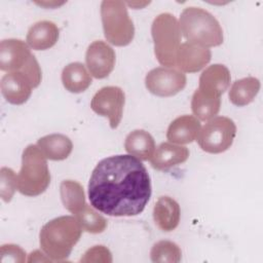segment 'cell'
Here are the masks:
<instances>
[{
  "mask_svg": "<svg viewBox=\"0 0 263 263\" xmlns=\"http://www.w3.org/2000/svg\"><path fill=\"white\" fill-rule=\"evenodd\" d=\"M151 193L147 168L130 154L102 159L88 182L91 206L108 216L132 217L141 214Z\"/></svg>",
  "mask_w": 263,
  "mask_h": 263,
  "instance_id": "6da1fadb",
  "label": "cell"
},
{
  "mask_svg": "<svg viewBox=\"0 0 263 263\" xmlns=\"http://www.w3.org/2000/svg\"><path fill=\"white\" fill-rule=\"evenodd\" d=\"M82 228L73 216H61L47 222L40 230L42 251L51 261L67 259L80 239Z\"/></svg>",
  "mask_w": 263,
  "mask_h": 263,
  "instance_id": "7a4b0ae2",
  "label": "cell"
},
{
  "mask_svg": "<svg viewBox=\"0 0 263 263\" xmlns=\"http://www.w3.org/2000/svg\"><path fill=\"white\" fill-rule=\"evenodd\" d=\"M179 26L187 42L206 48L223 43V30L219 22L211 12L200 7H186L180 15Z\"/></svg>",
  "mask_w": 263,
  "mask_h": 263,
  "instance_id": "3957f363",
  "label": "cell"
},
{
  "mask_svg": "<svg viewBox=\"0 0 263 263\" xmlns=\"http://www.w3.org/2000/svg\"><path fill=\"white\" fill-rule=\"evenodd\" d=\"M47 158L37 145H28L22 154V167L16 175L17 190L26 196H38L50 183Z\"/></svg>",
  "mask_w": 263,
  "mask_h": 263,
  "instance_id": "277c9868",
  "label": "cell"
},
{
  "mask_svg": "<svg viewBox=\"0 0 263 263\" xmlns=\"http://www.w3.org/2000/svg\"><path fill=\"white\" fill-rule=\"evenodd\" d=\"M154 53L160 65L174 68L176 53L181 45L182 33L178 20L168 12L158 14L151 26Z\"/></svg>",
  "mask_w": 263,
  "mask_h": 263,
  "instance_id": "5b68a950",
  "label": "cell"
},
{
  "mask_svg": "<svg viewBox=\"0 0 263 263\" xmlns=\"http://www.w3.org/2000/svg\"><path fill=\"white\" fill-rule=\"evenodd\" d=\"M101 17L107 41L115 46L128 45L135 36V27L125 2L105 0L101 3Z\"/></svg>",
  "mask_w": 263,
  "mask_h": 263,
  "instance_id": "8992f818",
  "label": "cell"
},
{
  "mask_svg": "<svg viewBox=\"0 0 263 263\" xmlns=\"http://www.w3.org/2000/svg\"><path fill=\"white\" fill-rule=\"evenodd\" d=\"M235 136L236 125L232 119L225 116H215L200 128L196 139L203 151L218 154L230 148Z\"/></svg>",
  "mask_w": 263,
  "mask_h": 263,
  "instance_id": "52a82bcc",
  "label": "cell"
},
{
  "mask_svg": "<svg viewBox=\"0 0 263 263\" xmlns=\"http://www.w3.org/2000/svg\"><path fill=\"white\" fill-rule=\"evenodd\" d=\"M124 104L125 95L120 87L105 86L95 93L90 102V108L97 114L108 117L110 127L115 129L121 121Z\"/></svg>",
  "mask_w": 263,
  "mask_h": 263,
  "instance_id": "ba28073f",
  "label": "cell"
},
{
  "mask_svg": "<svg viewBox=\"0 0 263 263\" xmlns=\"http://www.w3.org/2000/svg\"><path fill=\"white\" fill-rule=\"evenodd\" d=\"M186 75L178 69L157 67L149 71L145 77L146 88L157 97H173L186 86Z\"/></svg>",
  "mask_w": 263,
  "mask_h": 263,
  "instance_id": "9c48e42d",
  "label": "cell"
},
{
  "mask_svg": "<svg viewBox=\"0 0 263 263\" xmlns=\"http://www.w3.org/2000/svg\"><path fill=\"white\" fill-rule=\"evenodd\" d=\"M114 49L102 40H96L89 44L85 53L87 69L95 78L103 79L107 77L115 66Z\"/></svg>",
  "mask_w": 263,
  "mask_h": 263,
  "instance_id": "30bf717a",
  "label": "cell"
},
{
  "mask_svg": "<svg viewBox=\"0 0 263 263\" xmlns=\"http://www.w3.org/2000/svg\"><path fill=\"white\" fill-rule=\"evenodd\" d=\"M29 45L21 39H4L0 43V69L5 72L22 71L32 58Z\"/></svg>",
  "mask_w": 263,
  "mask_h": 263,
  "instance_id": "8fae6325",
  "label": "cell"
},
{
  "mask_svg": "<svg viewBox=\"0 0 263 263\" xmlns=\"http://www.w3.org/2000/svg\"><path fill=\"white\" fill-rule=\"evenodd\" d=\"M212 52L209 48L190 43H181L176 53L177 69L183 73H195L203 69L211 61Z\"/></svg>",
  "mask_w": 263,
  "mask_h": 263,
  "instance_id": "7c38bea8",
  "label": "cell"
},
{
  "mask_svg": "<svg viewBox=\"0 0 263 263\" xmlns=\"http://www.w3.org/2000/svg\"><path fill=\"white\" fill-rule=\"evenodd\" d=\"M0 85L2 96L12 105L26 103L34 88L30 79L20 71L6 73L1 79Z\"/></svg>",
  "mask_w": 263,
  "mask_h": 263,
  "instance_id": "4fadbf2b",
  "label": "cell"
},
{
  "mask_svg": "<svg viewBox=\"0 0 263 263\" xmlns=\"http://www.w3.org/2000/svg\"><path fill=\"white\" fill-rule=\"evenodd\" d=\"M230 80L231 76L228 68L221 64H215L209 66L201 73L197 89L204 95L221 98L229 87Z\"/></svg>",
  "mask_w": 263,
  "mask_h": 263,
  "instance_id": "5bb4252c",
  "label": "cell"
},
{
  "mask_svg": "<svg viewBox=\"0 0 263 263\" xmlns=\"http://www.w3.org/2000/svg\"><path fill=\"white\" fill-rule=\"evenodd\" d=\"M189 157L187 147L171 142L161 143L150 159L151 165L157 171H167L185 162Z\"/></svg>",
  "mask_w": 263,
  "mask_h": 263,
  "instance_id": "9a60e30c",
  "label": "cell"
},
{
  "mask_svg": "<svg viewBox=\"0 0 263 263\" xmlns=\"http://www.w3.org/2000/svg\"><path fill=\"white\" fill-rule=\"evenodd\" d=\"M200 128V122L195 116L182 115L174 119L168 125L166 139L178 145L189 144L196 140Z\"/></svg>",
  "mask_w": 263,
  "mask_h": 263,
  "instance_id": "2e32d148",
  "label": "cell"
},
{
  "mask_svg": "<svg viewBox=\"0 0 263 263\" xmlns=\"http://www.w3.org/2000/svg\"><path fill=\"white\" fill-rule=\"evenodd\" d=\"M60 30L50 21H39L28 31L26 41L34 50H46L52 47L59 39Z\"/></svg>",
  "mask_w": 263,
  "mask_h": 263,
  "instance_id": "e0dca14e",
  "label": "cell"
},
{
  "mask_svg": "<svg viewBox=\"0 0 263 263\" xmlns=\"http://www.w3.org/2000/svg\"><path fill=\"white\" fill-rule=\"evenodd\" d=\"M179 203L170 196H161L154 204L153 219L155 225L164 232L175 230L180 222Z\"/></svg>",
  "mask_w": 263,
  "mask_h": 263,
  "instance_id": "ac0fdd59",
  "label": "cell"
},
{
  "mask_svg": "<svg viewBox=\"0 0 263 263\" xmlns=\"http://www.w3.org/2000/svg\"><path fill=\"white\" fill-rule=\"evenodd\" d=\"M126 152L140 160H150L155 152V142L153 137L144 129L130 132L124 142Z\"/></svg>",
  "mask_w": 263,
  "mask_h": 263,
  "instance_id": "d6986e66",
  "label": "cell"
},
{
  "mask_svg": "<svg viewBox=\"0 0 263 263\" xmlns=\"http://www.w3.org/2000/svg\"><path fill=\"white\" fill-rule=\"evenodd\" d=\"M37 146L44 156L50 160H64L68 158L73 149L72 141L62 134H51L40 138Z\"/></svg>",
  "mask_w": 263,
  "mask_h": 263,
  "instance_id": "ffe728a7",
  "label": "cell"
},
{
  "mask_svg": "<svg viewBox=\"0 0 263 263\" xmlns=\"http://www.w3.org/2000/svg\"><path fill=\"white\" fill-rule=\"evenodd\" d=\"M62 82L68 91L80 93L91 84V75L82 63L74 62L63 69Z\"/></svg>",
  "mask_w": 263,
  "mask_h": 263,
  "instance_id": "44dd1931",
  "label": "cell"
},
{
  "mask_svg": "<svg viewBox=\"0 0 263 263\" xmlns=\"http://www.w3.org/2000/svg\"><path fill=\"white\" fill-rule=\"evenodd\" d=\"M259 90V79L255 77H246L233 82L230 87L228 97L233 105L237 107H243L254 101Z\"/></svg>",
  "mask_w": 263,
  "mask_h": 263,
  "instance_id": "7402d4cb",
  "label": "cell"
},
{
  "mask_svg": "<svg viewBox=\"0 0 263 263\" xmlns=\"http://www.w3.org/2000/svg\"><path fill=\"white\" fill-rule=\"evenodd\" d=\"M62 202L67 211L76 215L86 204L83 187L73 180H65L60 185Z\"/></svg>",
  "mask_w": 263,
  "mask_h": 263,
  "instance_id": "603a6c76",
  "label": "cell"
},
{
  "mask_svg": "<svg viewBox=\"0 0 263 263\" xmlns=\"http://www.w3.org/2000/svg\"><path fill=\"white\" fill-rule=\"evenodd\" d=\"M221 107V98L204 95L196 89L192 96L191 109L198 120H210L214 118Z\"/></svg>",
  "mask_w": 263,
  "mask_h": 263,
  "instance_id": "cb8c5ba5",
  "label": "cell"
},
{
  "mask_svg": "<svg viewBox=\"0 0 263 263\" xmlns=\"http://www.w3.org/2000/svg\"><path fill=\"white\" fill-rule=\"evenodd\" d=\"M150 258L155 263H178L181 261L180 247L171 240H159L153 245Z\"/></svg>",
  "mask_w": 263,
  "mask_h": 263,
  "instance_id": "d4e9b609",
  "label": "cell"
},
{
  "mask_svg": "<svg viewBox=\"0 0 263 263\" xmlns=\"http://www.w3.org/2000/svg\"><path fill=\"white\" fill-rule=\"evenodd\" d=\"M75 217L79 222L82 230L88 233H102L107 227L106 219L100 215L93 206L91 208L87 204H85V206L80 212H78Z\"/></svg>",
  "mask_w": 263,
  "mask_h": 263,
  "instance_id": "484cf974",
  "label": "cell"
},
{
  "mask_svg": "<svg viewBox=\"0 0 263 263\" xmlns=\"http://www.w3.org/2000/svg\"><path fill=\"white\" fill-rule=\"evenodd\" d=\"M16 175L9 167H2L0 171V195L3 201L9 202L17 190Z\"/></svg>",
  "mask_w": 263,
  "mask_h": 263,
  "instance_id": "4316f807",
  "label": "cell"
},
{
  "mask_svg": "<svg viewBox=\"0 0 263 263\" xmlns=\"http://www.w3.org/2000/svg\"><path fill=\"white\" fill-rule=\"evenodd\" d=\"M26 260V252L16 245H3L0 249V263H23Z\"/></svg>",
  "mask_w": 263,
  "mask_h": 263,
  "instance_id": "83f0119b",
  "label": "cell"
},
{
  "mask_svg": "<svg viewBox=\"0 0 263 263\" xmlns=\"http://www.w3.org/2000/svg\"><path fill=\"white\" fill-rule=\"evenodd\" d=\"M80 262H112V256L105 246H95L88 249L83 257L80 259Z\"/></svg>",
  "mask_w": 263,
  "mask_h": 263,
  "instance_id": "f1b7e54d",
  "label": "cell"
},
{
  "mask_svg": "<svg viewBox=\"0 0 263 263\" xmlns=\"http://www.w3.org/2000/svg\"><path fill=\"white\" fill-rule=\"evenodd\" d=\"M46 256V254L44 253H41L40 251H38V250H36V251H34V252H32L31 254H30V257H29V259H28V262H39V261H51V259L49 258V257H45Z\"/></svg>",
  "mask_w": 263,
  "mask_h": 263,
  "instance_id": "f546056e",
  "label": "cell"
}]
</instances>
